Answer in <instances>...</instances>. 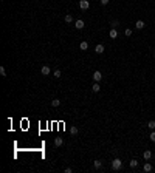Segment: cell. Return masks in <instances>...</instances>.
Listing matches in <instances>:
<instances>
[{
  "instance_id": "1",
  "label": "cell",
  "mask_w": 155,
  "mask_h": 173,
  "mask_svg": "<svg viewBox=\"0 0 155 173\" xmlns=\"http://www.w3.org/2000/svg\"><path fill=\"white\" fill-rule=\"evenodd\" d=\"M123 168V161L120 158H115L112 161V170H121Z\"/></svg>"
},
{
  "instance_id": "2",
  "label": "cell",
  "mask_w": 155,
  "mask_h": 173,
  "mask_svg": "<svg viewBox=\"0 0 155 173\" xmlns=\"http://www.w3.org/2000/svg\"><path fill=\"white\" fill-rule=\"evenodd\" d=\"M79 8H81L82 11L88 9L90 8V2H88V0H79Z\"/></svg>"
},
{
  "instance_id": "3",
  "label": "cell",
  "mask_w": 155,
  "mask_h": 173,
  "mask_svg": "<svg viewBox=\"0 0 155 173\" xmlns=\"http://www.w3.org/2000/svg\"><path fill=\"white\" fill-rule=\"evenodd\" d=\"M40 74H44V76H48V74H51V70L48 65H44V67L40 68Z\"/></svg>"
},
{
  "instance_id": "4",
  "label": "cell",
  "mask_w": 155,
  "mask_h": 173,
  "mask_svg": "<svg viewBox=\"0 0 155 173\" xmlns=\"http://www.w3.org/2000/svg\"><path fill=\"white\" fill-rule=\"evenodd\" d=\"M101 79H103V73H101V71H95L93 73V80L95 82H99Z\"/></svg>"
},
{
  "instance_id": "5",
  "label": "cell",
  "mask_w": 155,
  "mask_h": 173,
  "mask_svg": "<svg viewBox=\"0 0 155 173\" xmlns=\"http://www.w3.org/2000/svg\"><path fill=\"white\" fill-rule=\"evenodd\" d=\"M93 167L96 168V170H101V168L104 167V164H103V161H99V159H96V161H93Z\"/></svg>"
},
{
  "instance_id": "6",
  "label": "cell",
  "mask_w": 155,
  "mask_h": 173,
  "mask_svg": "<svg viewBox=\"0 0 155 173\" xmlns=\"http://www.w3.org/2000/svg\"><path fill=\"white\" fill-rule=\"evenodd\" d=\"M75 28L76 29H82L84 28V20H82V19H78V20L75 22Z\"/></svg>"
},
{
  "instance_id": "7",
  "label": "cell",
  "mask_w": 155,
  "mask_h": 173,
  "mask_svg": "<svg viewBox=\"0 0 155 173\" xmlns=\"http://www.w3.org/2000/svg\"><path fill=\"white\" fill-rule=\"evenodd\" d=\"M109 37H110V39H116V37H118L116 28H112V29H110V32H109Z\"/></svg>"
},
{
  "instance_id": "8",
  "label": "cell",
  "mask_w": 155,
  "mask_h": 173,
  "mask_svg": "<svg viewBox=\"0 0 155 173\" xmlns=\"http://www.w3.org/2000/svg\"><path fill=\"white\" fill-rule=\"evenodd\" d=\"M95 51H96V54H103L104 53V45H96V47H95Z\"/></svg>"
},
{
  "instance_id": "9",
  "label": "cell",
  "mask_w": 155,
  "mask_h": 173,
  "mask_svg": "<svg viewBox=\"0 0 155 173\" xmlns=\"http://www.w3.org/2000/svg\"><path fill=\"white\" fill-rule=\"evenodd\" d=\"M62 144H64V139H62L61 136H57V138H54V145H56V147H61Z\"/></svg>"
},
{
  "instance_id": "10",
  "label": "cell",
  "mask_w": 155,
  "mask_h": 173,
  "mask_svg": "<svg viewBox=\"0 0 155 173\" xmlns=\"http://www.w3.org/2000/svg\"><path fill=\"white\" fill-rule=\"evenodd\" d=\"M144 26H146V23H144L143 20H137V23H135V28L137 29H143Z\"/></svg>"
},
{
  "instance_id": "11",
  "label": "cell",
  "mask_w": 155,
  "mask_h": 173,
  "mask_svg": "<svg viewBox=\"0 0 155 173\" xmlns=\"http://www.w3.org/2000/svg\"><path fill=\"white\" fill-rule=\"evenodd\" d=\"M143 158L146 159V161H149V159L152 158V152H150V150H146V152L143 153Z\"/></svg>"
},
{
  "instance_id": "12",
  "label": "cell",
  "mask_w": 155,
  "mask_h": 173,
  "mask_svg": "<svg viewBox=\"0 0 155 173\" xmlns=\"http://www.w3.org/2000/svg\"><path fill=\"white\" fill-rule=\"evenodd\" d=\"M79 48H81V50H82V51H85V50H87V48H88V42H85V40H82V42H81V43H79Z\"/></svg>"
},
{
  "instance_id": "13",
  "label": "cell",
  "mask_w": 155,
  "mask_h": 173,
  "mask_svg": "<svg viewBox=\"0 0 155 173\" xmlns=\"http://www.w3.org/2000/svg\"><path fill=\"white\" fill-rule=\"evenodd\" d=\"M143 170H144V172H152V164H149V162H146V164L143 165Z\"/></svg>"
},
{
  "instance_id": "14",
  "label": "cell",
  "mask_w": 155,
  "mask_h": 173,
  "mask_svg": "<svg viewBox=\"0 0 155 173\" xmlns=\"http://www.w3.org/2000/svg\"><path fill=\"white\" fill-rule=\"evenodd\" d=\"M92 90H93V91H95V93H98V91H99V90H101V87H99V84H98V82H95V84H93V85H92Z\"/></svg>"
},
{
  "instance_id": "15",
  "label": "cell",
  "mask_w": 155,
  "mask_h": 173,
  "mask_svg": "<svg viewBox=\"0 0 155 173\" xmlns=\"http://www.w3.org/2000/svg\"><path fill=\"white\" fill-rule=\"evenodd\" d=\"M78 131H79L78 127H75V125H71V127H70V133H71L73 136H76V135H78Z\"/></svg>"
},
{
  "instance_id": "16",
  "label": "cell",
  "mask_w": 155,
  "mask_h": 173,
  "mask_svg": "<svg viewBox=\"0 0 155 173\" xmlns=\"http://www.w3.org/2000/svg\"><path fill=\"white\" fill-rule=\"evenodd\" d=\"M129 165H130V167H132V168H135V167H138V161H137V159H132V161L129 162Z\"/></svg>"
},
{
  "instance_id": "17",
  "label": "cell",
  "mask_w": 155,
  "mask_h": 173,
  "mask_svg": "<svg viewBox=\"0 0 155 173\" xmlns=\"http://www.w3.org/2000/svg\"><path fill=\"white\" fill-rule=\"evenodd\" d=\"M65 22H67V23H71V22H73V16L67 14V16H65Z\"/></svg>"
},
{
  "instance_id": "18",
  "label": "cell",
  "mask_w": 155,
  "mask_h": 173,
  "mask_svg": "<svg viewBox=\"0 0 155 173\" xmlns=\"http://www.w3.org/2000/svg\"><path fill=\"white\" fill-rule=\"evenodd\" d=\"M53 76H54V77H57V79H59V77H61V76H62V73H61V70H54V71H53Z\"/></svg>"
},
{
  "instance_id": "19",
  "label": "cell",
  "mask_w": 155,
  "mask_h": 173,
  "mask_svg": "<svg viewBox=\"0 0 155 173\" xmlns=\"http://www.w3.org/2000/svg\"><path fill=\"white\" fill-rule=\"evenodd\" d=\"M51 105L53 107H59V105H61V100H59V99H53L51 100Z\"/></svg>"
},
{
  "instance_id": "20",
  "label": "cell",
  "mask_w": 155,
  "mask_h": 173,
  "mask_svg": "<svg viewBox=\"0 0 155 173\" xmlns=\"http://www.w3.org/2000/svg\"><path fill=\"white\" fill-rule=\"evenodd\" d=\"M0 76H2V77H6V70H5V67H0Z\"/></svg>"
},
{
  "instance_id": "21",
  "label": "cell",
  "mask_w": 155,
  "mask_h": 173,
  "mask_svg": "<svg viewBox=\"0 0 155 173\" xmlns=\"http://www.w3.org/2000/svg\"><path fill=\"white\" fill-rule=\"evenodd\" d=\"M147 127H149L150 130H154L155 128V121H149V122H147Z\"/></svg>"
},
{
  "instance_id": "22",
  "label": "cell",
  "mask_w": 155,
  "mask_h": 173,
  "mask_svg": "<svg viewBox=\"0 0 155 173\" xmlns=\"http://www.w3.org/2000/svg\"><path fill=\"white\" fill-rule=\"evenodd\" d=\"M110 25H112V28H116L118 25H120V22H118V20H113V22H112Z\"/></svg>"
},
{
  "instance_id": "23",
  "label": "cell",
  "mask_w": 155,
  "mask_h": 173,
  "mask_svg": "<svg viewBox=\"0 0 155 173\" xmlns=\"http://www.w3.org/2000/svg\"><path fill=\"white\" fill-rule=\"evenodd\" d=\"M124 34H126L127 37H129V36H132V29H129V28H127L126 31H124Z\"/></svg>"
},
{
  "instance_id": "24",
  "label": "cell",
  "mask_w": 155,
  "mask_h": 173,
  "mask_svg": "<svg viewBox=\"0 0 155 173\" xmlns=\"http://www.w3.org/2000/svg\"><path fill=\"white\" fill-rule=\"evenodd\" d=\"M149 138H150V141H152V142H155V131L150 133V136H149Z\"/></svg>"
},
{
  "instance_id": "25",
  "label": "cell",
  "mask_w": 155,
  "mask_h": 173,
  "mask_svg": "<svg viewBox=\"0 0 155 173\" xmlns=\"http://www.w3.org/2000/svg\"><path fill=\"white\" fill-rule=\"evenodd\" d=\"M99 2H101V5H103V6H105L109 3V0H99Z\"/></svg>"
},
{
  "instance_id": "26",
  "label": "cell",
  "mask_w": 155,
  "mask_h": 173,
  "mask_svg": "<svg viewBox=\"0 0 155 173\" xmlns=\"http://www.w3.org/2000/svg\"><path fill=\"white\" fill-rule=\"evenodd\" d=\"M71 172H73V170H71L70 167H67V168H65V173H71Z\"/></svg>"
},
{
  "instance_id": "27",
  "label": "cell",
  "mask_w": 155,
  "mask_h": 173,
  "mask_svg": "<svg viewBox=\"0 0 155 173\" xmlns=\"http://www.w3.org/2000/svg\"><path fill=\"white\" fill-rule=\"evenodd\" d=\"M154 57H155V53H154Z\"/></svg>"
},
{
  "instance_id": "28",
  "label": "cell",
  "mask_w": 155,
  "mask_h": 173,
  "mask_svg": "<svg viewBox=\"0 0 155 173\" xmlns=\"http://www.w3.org/2000/svg\"><path fill=\"white\" fill-rule=\"evenodd\" d=\"M2 2H3V0H2Z\"/></svg>"
}]
</instances>
